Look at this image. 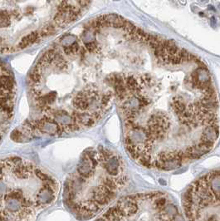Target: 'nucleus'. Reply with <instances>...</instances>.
Segmentation results:
<instances>
[{
	"label": "nucleus",
	"instance_id": "obj_4",
	"mask_svg": "<svg viewBox=\"0 0 220 221\" xmlns=\"http://www.w3.org/2000/svg\"><path fill=\"white\" fill-rule=\"evenodd\" d=\"M180 213L173 200L163 192L140 193L118 200L100 220H178Z\"/></svg>",
	"mask_w": 220,
	"mask_h": 221
},
{
	"label": "nucleus",
	"instance_id": "obj_5",
	"mask_svg": "<svg viewBox=\"0 0 220 221\" xmlns=\"http://www.w3.org/2000/svg\"><path fill=\"white\" fill-rule=\"evenodd\" d=\"M183 210L189 220H220V170L189 185L183 198Z\"/></svg>",
	"mask_w": 220,
	"mask_h": 221
},
{
	"label": "nucleus",
	"instance_id": "obj_11",
	"mask_svg": "<svg viewBox=\"0 0 220 221\" xmlns=\"http://www.w3.org/2000/svg\"><path fill=\"white\" fill-rule=\"evenodd\" d=\"M219 8H220V3H219Z\"/></svg>",
	"mask_w": 220,
	"mask_h": 221
},
{
	"label": "nucleus",
	"instance_id": "obj_9",
	"mask_svg": "<svg viewBox=\"0 0 220 221\" xmlns=\"http://www.w3.org/2000/svg\"><path fill=\"white\" fill-rule=\"evenodd\" d=\"M208 9H209V10H211V11H215V7H214L213 5H208Z\"/></svg>",
	"mask_w": 220,
	"mask_h": 221
},
{
	"label": "nucleus",
	"instance_id": "obj_7",
	"mask_svg": "<svg viewBox=\"0 0 220 221\" xmlns=\"http://www.w3.org/2000/svg\"><path fill=\"white\" fill-rule=\"evenodd\" d=\"M18 14H19V12H18L17 9H13V10L11 11V13H10V15H14V17H17Z\"/></svg>",
	"mask_w": 220,
	"mask_h": 221
},
{
	"label": "nucleus",
	"instance_id": "obj_2",
	"mask_svg": "<svg viewBox=\"0 0 220 221\" xmlns=\"http://www.w3.org/2000/svg\"><path fill=\"white\" fill-rule=\"evenodd\" d=\"M126 181L119 155L101 146L87 150L66 181L65 202L76 216L90 219L115 199Z\"/></svg>",
	"mask_w": 220,
	"mask_h": 221
},
{
	"label": "nucleus",
	"instance_id": "obj_6",
	"mask_svg": "<svg viewBox=\"0 0 220 221\" xmlns=\"http://www.w3.org/2000/svg\"><path fill=\"white\" fill-rule=\"evenodd\" d=\"M11 15L10 13L4 9L0 10V28H7L10 25Z\"/></svg>",
	"mask_w": 220,
	"mask_h": 221
},
{
	"label": "nucleus",
	"instance_id": "obj_8",
	"mask_svg": "<svg viewBox=\"0 0 220 221\" xmlns=\"http://www.w3.org/2000/svg\"><path fill=\"white\" fill-rule=\"evenodd\" d=\"M215 24H216L215 18H214V17H212V18H211V26H212V27H214V26H215Z\"/></svg>",
	"mask_w": 220,
	"mask_h": 221
},
{
	"label": "nucleus",
	"instance_id": "obj_1",
	"mask_svg": "<svg viewBox=\"0 0 220 221\" xmlns=\"http://www.w3.org/2000/svg\"><path fill=\"white\" fill-rule=\"evenodd\" d=\"M154 62L131 59L108 70L124 125L126 152L137 164L172 170L200 159L219 136V100L208 67L173 41L155 37Z\"/></svg>",
	"mask_w": 220,
	"mask_h": 221
},
{
	"label": "nucleus",
	"instance_id": "obj_10",
	"mask_svg": "<svg viewBox=\"0 0 220 221\" xmlns=\"http://www.w3.org/2000/svg\"><path fill=\"white\" fill-rule=\"evenodd\" d=\"M199 16H202V17H204V13H203V12H202V13H201V12H200V13H199Z\"/></svg>",
	"mask_w": 220,
	"mask_h": 221
},
{
	"label": "nucleus",
	"instance_id": "obj_3",
	"mask_svg": "<svg viewBox=\"0 0 220 221\" xmlns=\"http://www.w3.org/2000/svg\"><path fill=\"white\" fill-rule=\"evenodd\" d=\"M59 185L18 156L0 160V220H33L55 202Z\"/></svg>",
	"mask_w": 220,
	"mask_h": 221
}]
</instances>
